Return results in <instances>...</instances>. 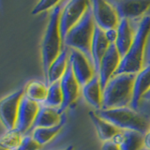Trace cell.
Instances as JSON below:
<instances>
[{"mask_svg": "<svg viewBox=\"0 0 150 150\" xmlns=\"http://www.w3.org/2000/svg\"><path fill=\"white\" fill-rule=\"evenodd\" d=\"M119 16V19L133 20L147 14L150 9V1H111Z\"/></svg>", "mask_w": 150, "mask_h": 150, "instance_id": "13", "label": "cell"}, {"mask_svg": "<svg viewBox=\"0 0 150 150\" xmlns=\"http://www.w3.org/2000/svg\"><path fill=\"white\" fill-rule=\"evenodd\" d=\"M41 145L37 143L31 135H23L20 145L15 150H40Z\"/></svg>", "mask_w": 150, "mask_h": 150, "instance_id": "26", "label": "cell"}, {"mask_svg": "<svg viewBox=\"0 0 150 150\" xmlns=\"http://www.w3.org/2000/svg\"><path fill=\"white\" fill-rule=\"evenodd\" d=\"M148 131H150V124H149V129H148Z\"/></svg>", "mask_w": 150, "mask_h": 150, "instance_id": "35", "label": "cell"}, {"mask_svg": "<svg viewBox=\"0 0 150 150\" xmlns=\"http://www.w3.org/2000/svg\"><path fill=\"white\" fill-rule=\"evenodd\" d=\"M135 74H115L103 89L101 109L128 107L133 96Z\"/></svg>", "mask_w": 150, "mask_h": 150, "instance_id": "3", "label": "cell"}, {"mask_svg": "<svg viewBox=\"0 0 150 150\" xmlns=\"http://www.w3.org/2000/svg\"><path fill=\"white\" fill-rule=\"evenodd\" d=\"M122 56L115 44H111L106 54L102 57L97 75L100 78L102 89L107 86L110 80L115 76L121 63Z\"/></svg>", "mask_w": 150, "mask_h": 150, "instance_id": "10", "label": "cell"}, {"mask_svg": "<svg viewBox=\"0 0 150 150\" xmlns=\"http://www.w3.org/2000/svg\"><path fill=\"white\" fill-rule=\"evenodd\" d=\"M144 134L132 130H122L114 142L119 145L120 150H144Z\"/></svg>", "mask_w": 150, "mask_h": 150, "instance_id": "20", "label": "cell"}, {"mask_svg": "<svg viewBox=\"0 0 150 150\" xmlns=\"http://www.w3.org/2000/svg\"><path fill=\"white\" fill-rule=\"evenodd\" d=\"M62 127L63 123L53 128H37L32 130L31 136L37 143H39L40 145H44L50 143L60 132Z\"/></svg>", "mask_w": 150, "mask_h": 150, "instance_id": "23", "label": "cell"}, {"mask_svg": "<svg viewBox=\"0 0 150 150\" xmlns=\"http://www.w3.org/2000/svg\"><path fill=\"white\" fill-rule=\"evenodd\" d=\"M23 135L16 129L8 130L3 136L0 137V144L8 150H15L20 145Z\"/></svg>", "mask_w": 150, "mask_h": 150, "instance_id": "25", "label": "cell"}, {"mask_svg": "<svg viewBox=\"0 0 150 150\" xmlns=\"http://www.w3.org/2000/svg\"><path fill=\"white\" fill-rule=\"evenodd\" d=\"M69 66L81 86H83L96 75L91 60L79 51L71 50L69 53Z\"/></svg>", "mask_w": 150, "mask_h": 150, "instance_id": "9", "label": "cell"}, {"mask_svg": "<svg viewBox=\"0 0 150 150\" xmlns=\"http://www.w3.org/2000/svg\"><path fill=\"white\" fill-rule=\"evenodd\" d=\"M60 3V1H53V0H43V1H40L38 3L35 8H33L32 14L33 15H37V14H40L41 12H44L49 11V9H54L57 5Z\"/></svg>", "mask_w": 150, "mask_h": 150, "instance_id": "27", "label": "cell"}, {"mask_svg": "<svg viewBox=\"0 0 150 150\" xmlns=\"http://www.w3.org/2000/svg\"><path fill=\"white\" fill-rule=\"evenodd\" d=\"M40 109V106L39 103L32 101L23 96L20 103V107H19L15 129L20 131L23 135L32 129Z\"/></svg>", "mask_w": 150, "mask_h": 150, "instance_id": "11", "label": "cell"}, {"mask_svg": "<svg viewBox=\"0 0 150 150\" xmlns=\"http://www.w3.org/2000/svg\"><path fill=\"white\" fill-rule=\"evenodd\" d=\"M95 22L93 19L91 8L89 7L87 11L76 25L70 30L64 40V44L72 50H76L83 53L91 60V43L95 31Z\"/></svg>", "mask_w": 150, "mask_h": 150, "instance_id": "5", "label": "cell"}, {"mask_svg": "<svg viewBox=\"0 0 150 150\" xmlns=\"http://www.w3.org/2000/svg\"><path fill=\"white\" fill-rule=\"evenodd\" d=\"M144 150H147V149H144Z\"/></svg>", "mask_w": 150, "mask_h": 150, "instance_id": "36", "label": "cell"}, {"mask_svg": "<svg viewBox=\"0 0 150 150\" xmlns=\"http://www.w3.org/2000/svg\"><path fill=\"white\" fill-rule=\"evenodd\" d=\"M116 30L117 38L115 45L116 46V49L119 52L120 55L123 57L128 53L131 44H132L136 30L131 27L129 21L126 20V19H120L119 25L117 26Z\"/></svg>", "mask_w": 150, "mask_h": 150, "instance_id": "16", "label": "cell"}, {"mask_svg": "<svg viewBox=\"0 0 150 150\" xmlns=\"http://www.w3.org/2000/svg\"><path fill=\"white\" fill-rule=\"evenodd\" d=\"M0 150H8V148H6L5 146H3V145H2L1 144H0Z\"/></svg>", "mask_w": 150, "mask_h": 150, "instance_id": "33", "label": "cell"}, {"mask_svg": "<svg viewBox=\"0 0 150 150\" xmlns=\"http://www.w3.org/2000/svg\"><path fill=\"white\" fill-rule=\"evenodd\" d=\"M62 150H74V147H73V146H71V145H70V146H68L67 148L62 149Z\"/></svg>", "mask_w": 150, "mask_h": 150, "instance_id": "32", "label": "cell"}, {"mask_svg": "<svg viewBox=\"0 0 150 150\" xmlns=\"http://www.w3.org/2000/svg\"><path fill=\"white\" fill-rule=\"evenodd\" d=\"M63 3L60 2L54 9H52L49 21L41 42V61L44 74L47 72L51 64L62 52L64 40L60 32L59 19Z\"/></svg>", "mask_w": 150, "mask_h": 150, "instance_id": "2", "label": "cell"}, {"mask_svg": "<svg viewBox=\"0 0 150 150\" xmlns=\"http://www.w3.org/2000/svg\"><path fill=\"white\" fill-rule=\"evenodd\" d=\"M144 149L150 150V131H147V132L144 134Z\"/></svg>", "mask_w": 150, "mask_h": 150, "instance_id": "30", "label": "cell"}, {"mask_svg": "<svg viewBox=\"0 0 150 150\" xmlns=\"http://www.w3.org/2000/svg\"><path fill=\"white\" fill-rule=\"evenodd\" d=\"M23 96V89H20L0 100V121L7 130L15 129L19 107Z\"/></svg>", "mask_w": 150, "mask_h": 150, "instance_id": "8", "label": "cell"}, {"mask_svg": "<svg viewBox=\"0 0 150 150\" xmlns=\"http://www.w3.org/2000/svg\"><path fill=\"white\" fill-rule=\"evenodd\" d=\"M150 35V16L145 15L140 21L132 44L121 59L115 74H137L144 69V51Z\"/></svg>", "mask_w": 150, "mask_h": 150, "instance_id": "1", "label": "cell"}, {"mask_svg": "<svg viewBox=\"0 0 150 150\" xmlns=\"http://www.w3.org/2000/svg\"><path fill=\"white\" fill-rule=\"evenodd\" d=\"M59 82L61 90H62L63 94V104L59 109V111L62 112L72 104H74L75 101L78 100L80 92L82 90V86H80V83H78L76 78H75L69 65L67 71H66L64 76Z\"/></svg>", "mask_w": 150, "mask_h": 150, "instance_id": "12", "label": "cell"}, {"mask_svg": "<svg viewBox=\"0 0 150 150\" xmlns=\"http://www.w3.org/2000/svg\"><path fill=\"white\" fill-rule=\"evenodd\" d=\"M96 112L101 118L110 122L120 130H132L145 134L149 129L150 123L147 119L132 108L100 109Z\"/></svg>", "mask_w": 150, "mask_h": 150, "instance_id": "4", "label": "cell"}, {"mask_svg": "<svg viewBox=\"0 0 150 150\" xmlns=\"http://www.w3.org/2000/svg\"><path fill=\"white\" fill-rule=\"evenodd\" d=\"M143 100H145L150 101V89L147 91V93L144 96V98H143Z\"/></svg>", "mask_w": 150, "mask_h": 150, "instance_id": "31", "label": "cell"}, {"mask_svg": "<svg viewBox=\"0 0 150 150\" xmlns=\"http://www.w3.org/2000/svg\"><path fill=\"white\" fill-rule=\"evenodd\" d=\"M150 89V64L135 75L133 84V96L131 101L132 109H137L144 96Z\"/></svg>", "mask_w": 150, "mask_h": 150, "instance_id": "17", "label": "cell"}, {"mask_svg": "<svg viewBox=\"0 0 150 150\" xmlns=\"http://www.w3.org/2000/svg\"><path fill=\"white\" fill-rule=\"evenodd\" d=\"M44 106L54 108L58 110L63 104V94L61 90L60 82L51 83L48 86V93H47L46 100L43 102Z\"/></svg>", "mask_w": 150, "mask_h": 150, "instance_id": "24", "label": "cell"}, {"mask_svg": "<svg viewBox=\"0 0 150 150\" xmlns=\"http://www.w3.org/2000/svg\"><path fill=\"white\" fill-rule=\"evenodd\" d=\"M90 7V2L83 0H72L63 5L60 14L59 25L63 40L68 33L81 21Z\"/></svg>", "mask_w": 150, "mask_h": 150, "instance_id": "6", "label": "cell"}, {"mask_svg": "<svg viewBox=\"0 0 150 150\" xmlns=\"http://www.w3.org/2000/svg\"><path fill=\"white\" fill-rule=\"evenodd\" d=\"M106 37L108 40L111 44H115V42L116 40V38H117V30L116 29H112L109 31H106L105 32Z\"/></svg>", "mask_w": 150, "mask_h": 150, "instance_id": "29", "label": "cell"}, {"mask_svg": "<svg viewBox=\"0 0 150 150\" xmlns=\"http://www.w3.org/2000/svg\"><path fill=\"white\" fill-rule=\"evenodd\" d=\"M90 8L96 26L104 32L116 29L120 19L111 2L95 0L90 2Z\"/></svg>", "mask_w": 150, "mask_h": 150, "instance_id": "7", "label": "cell"}, {"mask_svg": "<svg viewBox=\"0 0 150 150\" xmlns=\"http://www.w3.org/2000/svg\"><path fill=\"white\" fill-rule=\"evenodd\" d=\"M62 123V115L58 109L42 106L38 112L32 129L37 128H53Z\"/></svg>", "mask_w": 150, "mask_h": 150, "instance_id": "19", "label": "cell"}, {"mask_svg": "<svg viewBox=\"0 0 150 150\" xmlns=\"http://www.w3.org/2000/svg\"><path fill=\"white\" fill-rule=\"evenodd\" d=\"M69 65V52L64 48L60 54L51 64L47 72L45 73V79L47 86L56 82H59L64 74L67 71Z\"/></svg>", "mask_w": 150, "mask_h": 150, "instance_id": "15", "label": "cell"}, {"mask_svg": "<svg viewBox=\"0 0 150 150\" xmlns=\"http://www.w3.org/2000/svg\"><path fill=\"white\" fill-rule=\"evenodd\" d=\"M101 150H120V148L119 145L114 141H107V142H103Z\"/></svg>", "mask_w": 150, "mask_h": 150, "instance_id": "28", "label": "cell"}, {"mask_svg": "<svg viewBox=\"0 0 150 150\" xmlns=\"http://www.w3.org/2000/svg\"><path fill=\"white\" fill-rule=\"evenodd\" d=\"M82 92L84 100L89 104L96 108L97 111L102 108L103 89L100 82V78L96 74L87 83L82 86Z\"/></svg>", "mask_w": 150, "mask_h": 150, "instance_id": "18", "label": "cell"}, {"mask_svg": "<svg viewBox=\"0 0 150 150\" xmlns=\"http://www.w3.org/2000/svg\"><path fill=\"white\" fill-rule=\"evenodd\" d=\"M147 15H149V16H150V9H149L148 12H147Z\"/></svg>", "mask_w": 150, "mask_h": 150, "instance_id": "34", "label": "cell"}, {"mask_svg": "<svg viewBox=\"0 0 150 150\" xmlns=\"http://www.w3.org/2000/svg\"><path fill=\"white\" fill-rule=\"evenodd\" d=\"M25 97L37 103L44 102L48 93V86L40 81L33 80L26 83L23 88Z\"/></svg>", "mask_w": 150, "mask_h": 150, "instance_id": "22", "label": "cell"}, {"mask_svg": "<svg viewBox=\"0 0 150 150\" xmlns=\"http://www.w3.org/2000/svg\"><path fill=\"white\" fill-rule=\"evenodd\" d=\"M89 116H90V119L92 120L97 129L98 137L103 142L114 141L116 136L122 131L112 124H111L110 122L101 118L100 115H98L96 112H89Z\"/></svg>", "mask_w": 150, "mask_h": 150, "instance_id": "21", "label": "cell"}, {"mask_svg": "<svg viewBox=\"0 0 150 150\" xmlns=\"http://www.w3.org/2000/svg\"><path fill=\"white\" fill-rule=\"evenodd\" d=\"M110 45L111 43L107 39L105 32L96 26L91 43V58L96 70V74L100 68V61L106 54L107 50L109 49Z\"/></svg>", "mask_w": 150, "mask_h": 150, "instance_id": "14", "label": "cell"}]
</instances>
